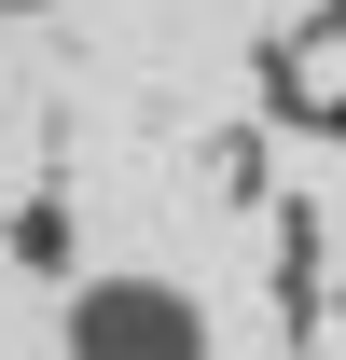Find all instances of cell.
<instances>
[{
    "mask_svg": "<svg viewBox=\"0 0 346 360\" xmlns=\"http://www.w3.org/2000/svg\"><path fill=\"white\" fill-rule=\"evenodd\" d=\"M56 360H222L208 347V305L180 291V277H70V305H56Z\"/></svg>",
    "mask_w": 346,
    "mask_h": 360,
    "instance_id": "cell-1",
    "label": "cell"
}]
</instances>
